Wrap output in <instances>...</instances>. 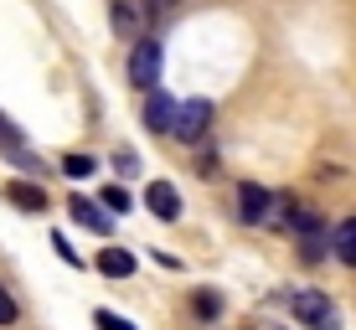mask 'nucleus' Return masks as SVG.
I'll use <instances>...</instances> for the list:
<instances>
[{
	"label": "nucleus",
	"mask_w": 356,
	"mask_h": 330,
	"mask_svg": "<svg viewBox=\"0 0 356 330\" xmlns=\"http://www.w3.org/2000/svg\"><path fill=\"white\" fill-rule=\"evenodd\" d=\"M284 304L294 310V320L305 330H341V310L321 295V289H289Z\"/></svg>",
	"instance_id": "1"
},
{
	"label": "nucleus",
	"mask_w": 356,
	"mask_h": 330,
	"mask_svg": "<svg viewBox=\"0 0 356 330\" xmlns=\"http://www.w3.org/2000/svg\"><path fill=\"white\" fill-rule=\"evenodd\" d=\"M284 197H274V191H264V186H253V181H243L238 186V217L243 222H253V227H274V222H284Z\"/></svg>",
	"instance_id": "2"
},
{
	"label": "nucleus",
	"mask_w": 356,
	"mask_h": 330,
	"mask_svg": "<svg viewBox=\"0 0 356 330\" xmlns=\"http://www.w3.org/2000/svg\"><path fill=\"white\" fill-rule=\"evenodd\" d=\"M161 42L155 36H134V47H129V88H140V93H150L155 83H161Z\"/></svg>",
	"instance_id": "3"
},
{
	"label": "nucleus",
	"mask_w": 356,
	"mask_h": 330,
	"mask_svg": "<svg viewBox=\"0 0 356 330\" xmlns=\"http://www.w3.org/2000/svg\"><path fill=\"white\" fill-rule=\"evenodd\" d=\"M284 222H289V232L305 238V253H310V258H321V253L330 248V227L321 222V212H310V206H289Z\"/></svg>",
	"instance_id": "4"
},
{
	"label": "nucleus",
	"mask_w": 356,
	"mask_h": 330,
	"mask_svg": "<svg viewBox=\"0 0 356 330\" xmlns=\"http://www.w3.org/2000/svg\"><path fill=\"white\" fill-rule=\"evenodd\" d=\"M212 129V104L207 99H191V104H176V119H170V134L181 145H196L202 134Z\"/></svg>",
	"instance_id": "5"
},
{
	"label": "nucleus",
	"mask_w": 356,
	"mask_h": 330,
	"mask_svg": "<svg viewBox=\"0 0 356 330\" xmlns=\"http://www.w3.org/2000/svg\"><path fill=\"white\" fill-rule=\"evenodd\" d=\"M0 155H10V160H16L21 170H26V176H36V170H42V165H36V155H31V145L21 140V129L10 124L6 114H0Z\"/></svg>",
	"instance_id": "6"
},
{
	"label": "nucleus",
	"mask_w": 356,
	"mask_h": 330,
	"mask_svg": "<svg viewBox=\"0 0 356 330\" xmlns=\"http://www.w3.org/2000/svg\"><path fill=\"white\" fill-rule=\"evenodd\" d=\"M67 212H72V222L88 227L93 238H108V232H114V217H108L98 201H88V197H72V201H67Z\"/></svg>",
	"instance_id": "7"
},
{
	"label": "nucleus",
	"mask_w": 356,
	"mask_h": 330,
	"mask_svg": "<svg viewBox=\"0 0 356 330\" xmlns=\"http://www.w3.org/2000/svg\"><path fill=\"white\" fill-rule=\"evenodd\" d=\"M145 206H150L161 222H176L181 217V191L170 186V181H150V186H145Z\"/></svg>",
	"instance_id": "8"
},
{
	"label": "nucleus",
	"mask_w": 356,
	"mask_h": 330,
	"mask_svg": "<svg viewBox=\"0 0 356 330\" xmlns=\"http://www.w3.org/2000/svg\"><path fill=\"white\" fill-rule=\"evenodd\" d=\"M108 21H114V31L119 36H145V10L134 6V0H108Z\"/></svg>",
	"instance_id": "9"
},
{
	"label": "nucleus",
	"mask_w": 356,
	"mask_h": 330,
	"mask_svg": "<svg viewBox=\"0 0 356 330\" xmlns=\"http://www.w3.org/2000/svg\"><path fill=\"white\" fill-rule=\"evenodd\" d=\"M6 201L21 212H47V191L36 181H6Z\"/></svg>",
	"instance_id": "10"
},
{
	"label": "nucleus",
	"mask_w": 356,
	"mask_h": 330,
	"mask_svg": "<svg viewBox=\"0 0 356 330\" xmlns=\"http://www.w3.org/2000/svg\"><path fill=\"white\" fill-rule=\"evenodd\" d=\"M170 119H176V99H170V93H161V88H150V99H145V124H150L155 134H165Z\"/></svg>",
	"instance_id": "11"
},
{
	"label": "nucleus",
	"mask_w": 356,
	"mask_h": 330,
	"mask_svg": "<svg viewBox=\"0 0 356 330\" xmlns=\"http://www.w3.org/2000/svg\"><path fill=\"white\" fill-rule=\"evenodd\" d=\"M330 248H336V258L346 268H356V217H346V222L330 227Z\"/></svg>",
	"instance_id": "12"
},
{
	"label": "nucleus",
	"mask_w": 356,
	"mask_h": 330,
	"mask_svg": "<svg viewBox=\"0 0 356 330\" xmlns=\"http://www.w3.org/2000/svg\"><path fill=\"white\" fill-rule=\"evenodd\" d=\"M98 274L129 279V274H134V253H129V248H104V253H98Z\"/></svg>",
	"instance_id": "13"
},
{
	"label": "nucleus",
	"mask_w": 356,
	"mask_h": 330,
	"mask_svg": "<svg viewBox=\"0 0 356 330\" xmlns=\"http://www.w3.org/2000/svg\"><path fill=\"white\" fill-rule=\"evenodd\" d=\"M93 170H98L93 155H63V176H72V181H88Z\"/></svg>",
	"instance_id": "14"
},
{
	"label": "nucleus",
	"mask_w": 356,
	"mask_h": 330,
	"mask_svg": "<svg viewBox=\"0 0 356 330\" xmlns=\"http://www.w3.org/2000/svg\"><path fill=\"white\" fill-rule=\"evenodd\" d=\"M191 310L202 315V320H217V315H222V295H212V289H202V295L191 299Z\"/></svg>",
	"instance_id": "15"
},
{
	"label": "nucleus",
	"mask_w": 356,
	"mask_h": 330,
	"mask_svg": "<svg viewBox=\"0 0 356 330\" xmlns=\"http://www.w3.org/2000/svg\"><path fill=\"white\" fill-rule=\"evenodd\" d=\"M98 206H108V212H129V191L124 186H104V191H98Z\"/></svg>",
	"instance_id": "16"
},
{
	"label": "nucleus",
	"mask_w": 356,
	"mask_h": 330,
	"mask_svg": "<svg viewBox=\"0 0 356 330\" xmlns=\"http://www.w3.org/2000/svg\"><path fill=\"white\" fill-rule=\"evenodd\" d=\"M93 325H98V330H140L134 320H124V315H114V310H98V315H93Z\"/></svg>",
	"instance_id": "17"
},
{
	"label": "nucleus",
	"mask_w": 356,
	"mask_h": 330,
	"mask_svg": "<svg viewBox=\"0 0 356 330\" xmlns=\"http://www.w3.org/2000/svg\"><path fill=\"white\" fill-rule=\"evenodd\" d=\"M114 165H119V176H134V170H140V160H134V150H119V155H114Z\"/></svg>",
	"instance_id": "18"
},
{
	"label": "nucleus",
	"mask_w": 356,
	"mask_h": 330,
	"mask_svg": "<svg viewBox=\"0 0 356 330\" xmlns=\"http://www.w3.org/2000/svg\"><path fill=\"white\" fill-rule=\"evenodd\" d=\"M10 320H16V299H10L6 284H0V325H10Z\"/></svg>",
	"instance_id": "19"
},
{
	"label": "nucleus",
	"mask_w": 356,
	"mask_h": 330,
	"mask_svg": "<svg viewBox=\"0 0 356 330\" xmlns=\"http://www.w3.org/2000/svg\"><path fill=\"white\" fill-rule=\"evenodd\" d=\"M52 248H57V253H63V263H78V253H72V248H67V238H52Z\"/></svg>",
	"instance_id": "20"
},
{
	"label": "nucleus",
	"mask_w": 356,
	"mask_h": 330,
	"mask_svg": "<svg viewBox=\"0 0 356 330\" xmlns=\"http://www.w3.org/2000/svg\"><path fill=\"white\" fill-rule=\"evenodd\" d=\"M165 10H176V0H150V16H165Z\"/></svg>",
	"instance_id": "21"
},
{
	"label": "nucleus",
	"mask_w": 356,
	"mask_h": 330,
	"mask_svg": "<svg viewBox=\"0 0 356 330\" xmlns=\"http://www.w3.org/2000/svg\"><path fill=\"white\" fill-rule=\"evenodd\" d=\"M248 330H279V325H274V320H253Z\"/></svg>",
	"instance_id": "22"
}]
</instances>
